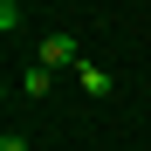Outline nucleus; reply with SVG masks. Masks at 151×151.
Returning <instances> with one entry per match:
<instances>
[{"instance_id": "nucleus-4", "label": "nucleus", "mask_w": 151, "mask_h": 151, "mask_svg": "<svg viewBox=\"0 0 151 151\" xmlns=\"http://www.w3.org/2000/svg\"><path fill=\"white\" fill-rule=\"evenodd\" d=\"M0 151H28V131H0Z\"/></svg>"}, {"instance_id": "nucleus-1", "label": "nucleus", "mask_w": 151, "mask_h": 151, "mask_svg": "<svg viewBox=\"0 0 151 151\" xmlns=\"http://www.w3.org/2000/svg\"><path fill=\"white\" fill-rule=\"evenodd\" d=\"M35 62H41V69H69V76H76V69H83V48H76V35H62V28H55V35H41V55H35Z\"/></svg>"}, {"instance_id": "nucleus-3", "label": "nucleus", "mask_w": 151, "mask_h": 151, "mask_svg": "<svg viewBox=\"0 0 151 151\" xmlns=\"http://www.w3.org/2000/svg\"><path fill=\"white\" fill-rule=\"evenodd\" d=\"M21 89H28V96H35V103H41V96H48V89H55V69H41V62H35L28 76H21Z\"/></svg>"}, {"instance_id": "nucleus-2", "label": "nucleus", "mask_w": 151, "mask_h": 151, "mask_svg": "<svg viewBox=\"0 0 151 151\" xmlns=\"http://www.w3.org/2000/svg\"><path fill=\"white\" fill-rule=\"evenodd\" d=\"M76 83H83V96H110V69L83 62V69H76Z\"/></svg>"}]
</instances>
